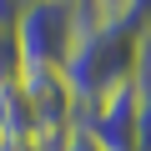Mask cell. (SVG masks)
Wrapping results in <instances>:
<instances>
[{
  "label": "cell",
  "mask_w": 151,
  "mask_h": 151,
  "mask_svg": "<svg viewBox=\"0 0 151 151\" xmlns=\"http://www.w3.org/2000/svg\"><path fill=\"white\" fill-rule=\"evenodd\" d=\"M20 70H65L76 50V5L70 0H30L15 20Z\"/></svg>",
  "instance_id": "obj_1"
},
{
  "label": "cell",
  "mask_w": 151,
  "mask_h": 151,
  "mask_svg": "<svg viewBox=\"0 0 151 151\" xmlns=\"http://www.w3.org/2000/svg\"><path fill=\"white\" fill-rule=\"evenodd\" d=\"M20 86L30 91L35 126H40V141L45 146H60L76 126H81V101H76L65 70H20Z\"/></svg>",
  "instance_id": "obj_2"
},
{
  "label": "cell",
  "mask_w": 151,
  "mask_h": 151,
  "mask_svg": "<svg viewBox=\"0 0 151 151\" xmlns=\"http://www.w3.org/2000/svg\"><path fill=\"white\" fill-rule=\"evenodd\" d=\"M136 116H141V106H136V81H131V86L81 106V131H91L101 151H136Z\"/></svg>",
  "instance_id": "obj_3"
},
{
  "label": "cell",
  "mask_w": 151,
  "mask_h": 151,
  "mask_svg": "<svg viewBox=\"0 0 151 151\" xmlns=\"http://www.w3.org/2000/svg\"><path fill=\"white\" fill-rule=\"evenodd\" d=\"M0 141H40L35 106L20 81H0Z\"/></svg>",
  "instance_id": "obj_4"
},
{
  "label": "cell",
  "mask_w": 151,
  "mask_h": 151,
  "mask_svg": "<svg viewBox=\"0 0 151 151\" xmlns=\"http://www.w3.org/2000/svg\"><path fill=\"white\" fill-rule=\"evenodd\" d=\"M136 106H141V116H136V151H151V86L146 81H136Z\"/></svg>",
  "instance_id": "obj_5"
},
{
  "label": "cell",
  "mask_w": 151,
  "mask_h": 151,
  "mask_svg": "<svg viewBox=\"0 0 151 151\" xmlns=\"http://www.w3.org/2000/svg\"><path fill=\"white\" fill-rule=\"evenodd\" d=\"M55 151H101V146H96V136H91V131H81V126H76V131H70Z\"/></svg>",
  "instance_id": "obj_6"
},
{
  "label": "cell",
  "mask_w": 151,
  "mask_h": 151,
  "mask_svg": "<svg viewBox=\"0 0 151 151\" xmlns=\"http://www.w3.org/2000/svg\"><path fill=\"white\" fill-rule=\"evenodd\" d=\"M0 151H55L45 141H0Z\"/></svg>",
  "instance_id": "obj_7"
}]
</instances>
